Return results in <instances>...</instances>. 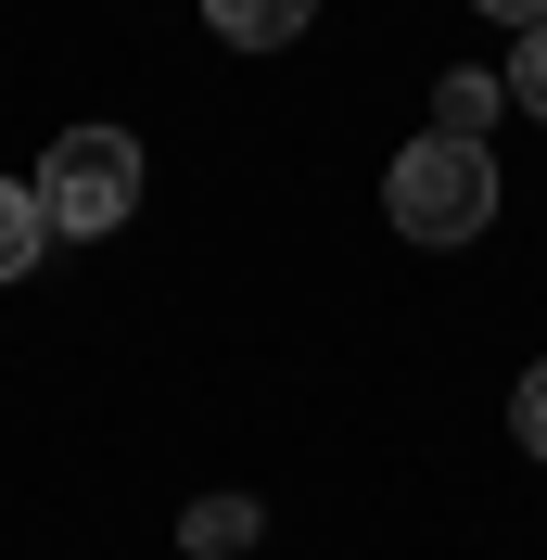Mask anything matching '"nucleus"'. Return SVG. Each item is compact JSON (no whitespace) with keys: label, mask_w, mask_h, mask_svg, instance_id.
Masks as SVG:
<instances>
[{"label":"nucleus","mask_w":547,"mask_h":560,"mask_svg":"<svg viewBox=\"0 0 547 560\" xmlns=\"http://www.w3.org/2000/svg\"><path fill=\"white\" fill-rule=\"evenodd\" d=\"M382 217L408 230V243H484V217H497V153H484L472 128H433L395 153V178H382Z\"/></svg>","instance_id":"obj_1"},{"label":"nucleus","mask_w":547,"mask_h":560,"mask_svg":"<svg viewBox=\"0 0 547 560\" xmlns=\"http://www.w3.org/2000/svg\"><path fill=\"white\" fill-rule=\"evenodd\" d=\"M38 205H51L65 243L128 230V217H140V140H128V128H65L51 153H38Z\"/></svg>","instance_id":"obj_2"},{"label":"nucleus","mask_w":547,"mask_h":560,"mask_svg":"<svg viewBox=\"0 0 547 560\" xmlns=\"http://www.w3.org/2000/svg\"><path fill=\"white\" fill-rule=\"evenodd\" d=\"M510 420H522V446L547 458V357H535V370H522V395H510Z\"/></svg>","instance_id":"obj_7"},{"label":"nucleus","mask_w":547,"mask_h":560,"mask_svg":"<svg viewBox=\"0 0 547 560\" xmlns=\"http://www.w3.org/2000/svg\"><path fill=\"white\" fill-rule=\"evenodd\" d=\"M51 255V205H38V178H0V280H26Z\"/></svg>","instance_id":"obj_5"},{"label":"nucleus","mask_w":547,"mask_h":560,"mask_svg":"<svg viewBox=\"0 0 547 560\" xmlns=\"http://www.w3.org/2000/svg\"><path fill=\"white\" fill-rule=\"evenodd\" d=\"M472 13H497V26H547V0H472Z\"/></svg>","instance_id":"obj_8"},{"label":"nucleus","mask_w":547,"mask_h":560,"mask_svg":"<svg viewBox=\"0 0 547 560\" xmlns=\"http://www.w3.org/2000/svg\"><path fill=\"white\" fill-rule=\"evenodd\" d=\"M510 103L547 115V26H522V51H510Z\"/></svg>","instance_id":"obj_6"},{"label":"nucleus","mask_w":547,"mask_h":560,"mask_svg":"<svg viewBox=\"0 0 547 560\" xmlns=\"http://www.w3.org/2000/svg\"><path fill=\"white\" fill-rule=\"evenodd\" d=\"M255 535H268L255 497H191V510H178V548H191V560H242Z\"/></svg>","instance_id":"obj_4"},{"label":"nucleus","mask_w":547,"mask_h":560,"mask_svg":"<svg viewBox=\"0 0 547 560\" xmlns=\"http://www.w3.org/2000/svg\"><path fill=\"white\" fill-rule=\"evenodd\" d=\"M205 26L230 38V51H280V38L318 26V0H205Z\"/></svg>","instance_id":"obj_3"}]
</instances>
